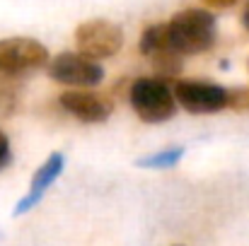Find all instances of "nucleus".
<instances>
[{
	"label": "nucleus",
	"mask_w": 249,
	"mask_h": 246,
	"mask_svg": "<svg viewBox=\"0 0 249 246\" xmlns=\"http://www.w3.org/2000/svg\"><path fill=\"white\" fill-rule=\"evenodd\" d=\"M215 17L208 10H184L177 12L169 22H167V36H169V46L172 51H177L179 56H194V53H203L215 44Z\"/></svg>",
	"instance_id": "nucleus-1"
},
{
	"label": "nucleus",
	"mask_w": 249,
	"mask_h": 246,
	"mask_svg": "<svg viewBox=\"0 0 249 246\" xmlns=\"http://www.w3.org/2000/svg\"><path fill=\"white\" fill-rule=\"evenodd\" d=\"M128 101L145 123H165L177 114L174 89L160 78H138L128 87Z\"/></svg>",
	"instance_id": "nucleus-2"
},
{
	"label": "nucleus",
	"mask_w": 249,
	"mask_h": 246,
	"mask_svg": "<svg viewBox=\"0 0 249 246\" xmlns=\"http://www.w3.org/2000/svg\"><path fill=\"white\" fill-rule=\"evenodd\" d=\"M49 66V49L29 36L0 39V78H19Z\"/></svg>",
	"instance_id": "nucleus-3"
},
{
	"label": "nucleus",
	"mask_w": 249,
	"mask_h": 246,
	"mask_svg": "<svg viewBox=\"0 0 249 246\" xmlns=\"http://www.w3.org/2000/svg\"><path fill=\"white\" fill-rule=\"evenodd\" d=\"M75 44L78 53L92 61L111 58L124 46V32L109 19H87L75 29Z\"/></svg>",
	"instance_id": "nucleus-4"
},
{
	"label": "nucleus",
	"mask_w": 249,
	"mask_h": 246,
	"mask_svg": "<svg viewBox=\"0 0 249 246\" xmlns=\"http://www.w3.org/2000/svg\"><path fill=\"white\" fill-rule=\"evenodd\" d=\"M49 78L53 82H61V84H68V87H94L104 80V68L87 58L83 53H73V51H66V53H58L56 58L49 61Z\"/></svg>",
	"instance_id": "nucleus-5"
},
{
	"label": "nucleus",
	"mask_w": 249,
	"mask_h": 246,
	"mask_svg": "<svg viewBox=\"0 0 249 246\" xmlns=\"http://www.w3.org/2000/svg\"><path fill=\"white\" fill-rule=\"evenodd\" d=\"M174 99L189 114H218L228 109V89L215 82L203 80H177Z\"/></svg>",
	"instance_id": "nucleus-6"
},
{
	"label": "nucleus",
	"mask_w": 249,
	"mask_h": 246,
	"mask_svg": "<svg viewBox=\"0 0 249 246\" xmlns=\"http://www.w3.org/2000/svg\"><path fill=\"white\" fill-rule=\"evenodd\" d=\"M58 104L63 111H68L73 118H78L83 123H104L114 111L111 97L97 94V92H85V89L63 92Z\"/></svg>",
	"instance_id": "nucleus-7"
},
{
	"label": "nucleus",
	"mask_w": 249,
	"mask_h": 246,
	"mask_svg": "<svg viewBox=\"0 0 249 246\" xmlns=\"http://www.w3.org/2000/svg\"><path fill=\"white\" fill-rule=\"evenodd\" d=\"M63 166H66V157L61 155V152H53L46 162L41 164L39 169H36V174L32 176V183H29V191L17 200V205H15V210H12V215L17 217V215H24V213H29L44 196H46V191L56 183V179L63 174Z\"/></svg>",
	"instance_id": "nucleus-8"
},
{
	"label": "nucleus",
	"mask_w": 249,
	"mask_h": 246,
	"mask_svg": "<svg viewBox=\"0 0 249 246\" xmlns=\"http://www.w3.org/2000/svg\"><path fill=\"white\" fill-rule=\"evenodd\" d=\"M169 36H167V24H150L143 36H141V53L145 58H155L160 53L169 51Z\"/></svg>",
	"instance_id": "nucleus-9"
},
{
	"label": "nucleus",
	"mask_w": 249,
	"mask_h": 246,
	"mask_svg": "<svg viewBox=\"0 0 249 246\" xmlns=\"http://www.w3.org/2000/svg\"><path fill=\"white\" fill-rule=\"evenodd\" d=\"M17 78H0V118H12L22 106V89Z\"/></svg>",
	"instance_id": "nucleus-10"
},
{
	"label": "nucleus",
	"mask_w": 249,
	"mask_h": 246,
	"mask_svg": "<svg viewBox=\"0 0 249 246\" xmlns=\"http://www.w3.org/2000/svg\"><path fill=\"white\" fill-rule=\"evenodd\" d=\"M181 157H184V148H167V150L150 152V155L141 157L136 164L143 169H172Z\"/></svg>",
	"instance_id": "nucleus-11"
},
{
	"label": "nucleus",
	"mask_w": 249,
	"mask_h": 246,
	"mask_svg": "<svg viewBox=\"0 0 249 246\" xmlns=\"http://www.w3.org/2000/svg\"><path fill=\"white\" fill-rule=\"evenodd\" d=\"M228 109L245 114L249 111V87H237V89H228Z\"/></svg>",
	"instance_id": "nucleus-12"
},
{
	"label": "nucleus",
	"mask_w": 249,
	"mask_h": 246,
	"mask_svg": "<svg viewBox=\"0 0 249 246\" xmlns=\"http://www.w3.org/2000/svg\"><path fill=\"white\" fill-rule=\"evenodd\" d=\"M12 160V150H10V140H7V135L2 133V128H0V171L10 164Z\"/></svg>",
	"instance_id": "nucleus-13"
},
{
	"label": "nucleus",
	"mask_w": 249,
	"mask_h": 246,
	"mask_svg": "<svg viewBox=\"0 0 249 246\" xmlns=\"http://www.w3.org/2000/svg\"><path fill=\"white\" fill-rule=\"evenodd\" d=\"M201 2L208 7H215V10H225V7H232L237 0H201Z\"/></svg>",
	"instance_id": "nucleus-14"
},
{
	"label": "nucleus",
	"mask_w": 249,
	"mask_h": 246,
	"mask_svg": "<svg viewBox=\"0 0 249 246\" xmlns=\"http://www.w3.org/2000/svg\"><path fill=\"white\" fill-rule=\"evenodd\" d=\"M242 24H245V29L249 32V2H247V7H245V12H242Z\"/></svg>",
	"instance_id": "nucleus-15"
}]
</instances>
